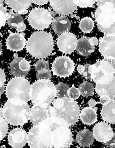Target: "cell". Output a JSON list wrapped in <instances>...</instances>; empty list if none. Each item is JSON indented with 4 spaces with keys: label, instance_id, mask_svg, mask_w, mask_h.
I'll return each instance as SVG.
<instances>
[{
    "label": "cell",
    "instance_id": "1",
    "mask_svg": "<svg viewBox=\"0 0 115 148\" xmlns=\"http://www.w3.org/2000/svg\"><path fill=\"white\" fill-rule=\"evenodd\" d=\"M31 109L26 101L14 98L8 99L3 108V115L7 123L13 125H23L30 117Z\"/></svg>",
    "mask_w": 115,
    "mask_h": 148
},
{
    "label": "cell",
    "instance_id": "2",
    "mask_svg": "<svg viewBox=\"0 0 115 148\" xmlns=\"http://www.w3.org/2000/svg\"><path fill=\"white\" fill-rule=\"evenodd\" d=\"M95 14L97 27L107 35H115V1H97Z\"/></svg>",
    "mask_w": 115,
    "mask_h": 148
},
{
    "label": "cell",
    "instance_id": "3",
    "mask_svg": "<svg viewBox=\"0 0 115 148\" xmlns=\"http://www.w3.org/2000/svg\"><path fill=\"white\" fill-rule=\"evenodd\" d=\"M27 52L35 58H44L51 54L54 49L52 35L45 31L34 32L27 41Z\"/></svg>",
    "mask_w": 115,
    "mask_h": 148
},
{
    "label": "cell",
    "instance_id": "4",
    "mask_svg": "<svg viewBox=\"0 0 115 148\" xmlns=\"http://www.w3.org/2000/svg\"><path fill=\"white\" fill-rule=\"evenodd\" d=\"M55 118L35 125L29 130L28 143L31 148H53L52 125Z\"/></svg>",
    "mask_w": 115,
    "mask_h": 148
},
{
    "label": "cell",
    "instance_id": "5",
    "mask_svg": "<svg viewBox=\"0 0 115 148\" xmlns=\"http://www.w3.org/2000/svg\"><path fill=\"white\" fill-rule=\"evenodd\" d=\"M56 117L70 127L78 121L80 108L76 101L69 97L57 98L52 102Z\"/></svg>",
    "mask_w": 115,
    "mask_h": 148
},
{
    "label": "cell",
    "instance_id": "6",
    "mask_svg": "<svg viewBox=\"0 0 115 148\" xmlns=\"http://www.w3.org/2000/svg\"><path fill=\"white\" fill-rule=\"evenodd\" d=\"M88 74L95 84H104L112 81L115 74V57H105L90 64Z\"/></svg>",
    "mask_w": 115,
    "mask_h": 148
},
{
    "label": "cell",
    "instance_id": "7",
    "mask_svg": "<svg viewBox=\"0 0 115 148\" xmlns=\"http://www.w3.org/2000/svg\"><path fill=\"white\" fill-rule=\"evenodd\" d=\"M30 95L33 105L50 104L57 95L56 88L49 79L37 80L31 86Z\"/></svg>",
    "mask_w": 115,
    "mask_h": 148
},
{
    "label": "cell",
    "instance_id": "8",
    "mask_svg": "<svg viewBox=\"0 0 115 148\" xmlns=\"http://www.w3.org/2000/svg\"><path fill=\"white\" fill-rule=\"evenodd\" d=\"M30 83L24 77H15L11 79L6 87V95L8 99H19L28 102L30 100Z\"/></svg>",
    "mask_w": 115,
    "mask_h": 148
},
{
    "label": "cell",
    "instance_id": "9",
    "mask_svg": "<svg viewBox=\"0 0 115 148\" xmlns=\"http://www.w3.org/2000/svg\"><path fill=\"white\" fill-rule=\"evenodd\" d=\"M69 127L61 123L56 117L52 125L53 148H67L71 146L73 136Z\"/></svg>",
    "mask_w": 115,
    "mask_h": 148
},
{
    "label": "cell",
    "instance_id": "10",
    "mask_svg": "<svg viewBox=\"0 0 115 148\" xmlns=\"http://www.w3.org/2000/svg\"><path fill=\"white\" fill-rule=\"evenodd\" d=\"M54 19L52 12L44 8H36L29 15V24L33 28L42 30L47 28Z\"/></svg>",
    "mask_w": 115,
    "mask_h": 148
},
{
    "label": "cell",
    "instance_id": "11",
    "mask_svg": "<svg viewBox=\"0 0 115 148\" xmlns=\"http://www.w3.org/2000/svg\"><path fill=\"white\" fill-rule=\"evenodd\" d=\"M55 117V110L50 104L34 105L31 109L30 120L33 125Z\"/></svg>",
    "mask_w": 115,
    "mask_h": 148
},
{
    "label": "cell",
    "instance_id": "12",
    "mask_svg": "<svg viewBox=\"0 0 115 148\" xmlns=\"http://www.w3.org/2000/svg\"><path fill=\"white\" fill-rule=\"evenodd\" d=\"M52 71L54 75L61 77H66L71 75L75 65L73 61L66 56L57 57L52 64Z\"/></svg>",
    "mask_w": 115,
    "mask_h": 148
},
{
    "label": "cell",
    "instance_id": "13",
    "mask_svg": "<svg viewBox=\"0 0 115 148\" xmlns=\"http://www.w3.org/2000/svg\"><path fill=\"white\" fill-rule=\"evenodd\" d=\"M10 73L15 77H24L30 70V65L25 58L14 54V60L10 63Z\"/></svg>",
    "mask_w": 115,
    "mask_h": 148
},
{
    "label": "cell",
    "instance_id": "14",
    "mask_svg": "<svg viewBox=\"0 0 115 148\" xmlns=\"http://www.w3.org/2000/svg\"><path fill=\"white\" fill-rule=\"evenodd\" d=\"M77 40L75 35L67 32L61 34L57 40L59 50L65 54H70L76 49Z\"/></svg>",
    "mask_w": 115,
    "mask_h": 148
},
{
    "label": "cell",
    "instance_id": "15",
    "mask_svg": "<svg viewBox=\"0 0 115 148\" xmlns=\"http://www.w3.org/2000/svg\"><path fill=\"white\" fill-rule=\"evenodd\" d=\"M93 133L97 141L105 143L112 139L114 133L110 125L107 123L101 122L95 125L93 127Z\"/></svg>",
    "mask_w": 115,
    "mask_h": 148
},
{
    "label": "cell",
    "instance_id": "16",
    "mask_svg": "<svg viewBox=\"0 0 115 148\" xmlns=\"http://www.w3.org/2000/svg\"><path fill=\"white\" fill-rule=\"evenodd\" d=\"M99 51L105 58H115V35H107L100 38Z\"/></svg>",
    "mask_w": 115,
    "mask_h": 148
},
{
    "label": "cell",
    "instance_id": "17",
    "mask_svg": "<svg viewBox=\"0 0 115 148\" xmlns=\"http://www.w3.org/2000/svg\"><path fill=\"white\" fill-rule=\"evenodd\" d=\"M8 141L9 145L12 148H23L28 142V134L23 129L15 128L9 133Z\"/></svg>",
    "mask_w": 115,
    "mask_h": 148
},
{
    "label": "cell",
    "instance_id": "18",
    "mask_svg": "<svg viewBox=\"0 0 115 148\" xmlns=\"http://www.w3.org/2000/svg\"><path fill=\"white\" fill-rule=\"evenodd\" d=\"M54 11L61 15H69L76 10L77 5L74 1H50Z\"/></svg>",
    "mask_w": 115,
    "mask_h": 148
},
{
    "label": "cell",
    "instance_id": "19",
    "mask_svg": "<svg viewBox=\"0 0 115 148\" xmlns=\"http://www.w3.org/2000/svg\"><path fill=\"white\" fill-rule=\"evenodd\" d=\"M10 33L6 42L7 49L14 51H22L26 45L25 34Z\"/></svg>",
    "mask_w": 115,
    "mask_h": 148
},
{
    "label": "cell",
    "instance_id": "20",
    "mask_svg": "<svg viewBox=\"0 0 115 148\" xmlns=\"http://www.w3.org/2000/svg\"><path fill=\"white\" fill-rule=\"evenodd\" d=\"M51 24L55 33L58 35L69 32L71 26V23L69 19L63 15L54 18Z\"/></svg>",
    "mask_w": 115,
    "mask_h": 148
},
{
    "label": "cell",
    "instance_id": "21",
    "mask_svg": "<svg viewBox=\"0 0 115 148\" xmlns=\"http://www.w3.org/2000/svg\"><path fill=\"white\" fill-rule=\"evenodd\" d=\"M7 22L10 27L15 28L17 32H23L26 29L21 15L17 13H14L12 10H10L8 13Z\"/></svg>",
    "mask_w": 115,
    "mask_h": 148
},
{
    "label": "cell",
    "instance_id": "22",
    "mask_svg": "<svg viewBox=\"0 0 115 148\" xmlns=\"http://www.w3.org/2000/svg\"><path fill=\"white\" fill-rule=\"evenodd\" d=\"M101 115L104 121L115 124V100H110L104 105L102 108Z\"/></svg>",
    "mask_w": 115,
    "mask_h": 148
},
{
    "label": "cell",
    "instance_id": "23",
    "mask_svg": "<svg viewBox=\"0 0 115 148\" xmlns=\"http://www.w3.org/2000/svg\"><path fill=\"white\" fill-rule=\"evenodd\" d=\"M95 91L99 97L107 95L110 99H115V76L112 81L106 84H96Z\"/></svg>",
    "mask_w": 115,
    "mask_h": 148
},
{
    "label": "cell",
    "instance_id": "24",
    "mask_svg": "<svg viewBox=\"0 0 115 148\" xmlns=\"http://www.w3.org/2000/svg\"><path fill=\"white\" fill-rule=\"evenodd\" d=\"M5 3L12 10L19 14H25L32 5L33 1H5Z\"/></svg>",
    "mask_w": 115,
    "mask_h": 148
},
{
    "label": "cell",
    "instance_id": "25",
    "mask_svg": "<svg viewBox=\"0 0 115 148\" xmlns=\"http://www.w3.org/2000/svg\"><path fill=\"white\" fill-rule=\"evenodd\" d=\"M95 50V47L92 46L88 41V38L83 37L77 40L76 51L79 54L83 56H88Z\"/></svg>",
    "mask_w": 115,
    "mask_h": 148
},
{
    "label": "cell",
    "instance_id": "26",
    "mask_svg": "<svg viewBox=\"0 0 115 148\" xmlns=\"http://www.w3.org/2000/svg\"><path fill=\"white\" fill-rule=\"evenodd\" d=\"M97 108L86 107L84 108L80 113V120L84 124L92 125L97 121Z\"/></svg>",
    "mask_w": 115,
    "mask_h": 148
},
{
    "label": "cell",
    "instance_id": "27",
    "mask_svg": "<svg viewBox=\"0 0 115 148\" xmlns=\"http://www.w3.org/2000/svg\"><path fill=\"white\" fill-rule=\"evenodd\" d=\"M95 137L93 133L87 129L79 131L77 134L76 141L80 146L89 147L93 144Z\"/></svg>",
    "mask_w": 115,
    "mask_h": 148
},
{
    "label": "cell",
    "instance_id": "28",
    "mask_svg": "<svg viewBox=\"0 0 115 148\" xmlns=\"http://www.w3.org/2000/svg\"><path fill=\"white\" fill-rule=\"evenodd\" d=\"M79 90L80 94L84 97L93 95L94 93V86L92 83L88 82H84L79 86Z\"/></svg>",
    "mask_w": 115,
    "mask_h": 148
},
{
    "label": "cell",
    "instance_id": "29",
    "mask_svg": "<svg viewBox=\"0 0 115 148\" xmlns=\"http://www.w3.org/2000/svg\"><path fill=\"white\" fill-rule=\"evenodd\" d=\"M79 27L82 32L89 33L92 32L94 27L93 20L90 17H85L80 21Z\"/></svg>",
    "mask_w": 115,
    "mask_h": 148
},
{
    "label": "cell",
    "instance_id": "30",
    "mask_svg": "<svg viewBox=\"0 0 115 148\" xmlns=\"http://www.w3.org/2000/svg\"><path fill=\"white\" fill-rule=\"evenodd\" d=\"M57 90V97L58 98L69 97L67 92L69 87L67 84L63 83H59L56 86Z\"/></svg>",
    "mask_w": 115,
    "mask_h": 148
},
{
    "label": "cell",
    "instance_id": "31",
    "mask_svg": "<svg viewBox=\"0 0 115 148\" xmlns=\"http://www.w3.org/2000/svg\"><path fill=\"white\" fill-rule=\"evenodd\" d=\"M3 1L0 0V28L5 25L8 17L7 9L3 5Z\"/></svg>",
    "mask_w": 115,
    "mask_h": 148
},
{
    "label": "cell",
    "instance_id": "32",
    "mask_svg": "<svg viewBox=\"0 0 115 148\" xmlns=\"http://www.w3.org/2000/svg\"><path fill=\"white\" fill-rule=\"evenodd\" d=\"M8 130L7 122L5 118L0 117V142L5 137Z\"/></svg>",
    "mask_w": 115,
    "mask_h": 148
},
{
    "label": "cell",
    "instance_id": "33",
    "mask_svg": "<svg viewBox=\"0 0 115 148\" xmlns=\"http://www.w3.org/2000/svg\"><path fill=\"white\" fill-rule=\"evenodd\" d=\"M52 77L51 72L49 69H42L37 72V80L39 79H49L50 80Z\"/></svg>",
    "mask_w": 115,
    "mask_h": 148
},
{
    "label": "cell",
    "instance_id": "34",
    "mask_svg": "<svg viewBox=\"0 0 115 148\" xmlns=\"http://www.w3.org/2000/svg\"><path fill=\"white\" fill-rule=\"evenodd\" d=\"M68 97L71 99L75 100L78 99L80 95V92L78 88H75L74 85L72 86L71 88L69 89L67 92Z\"/></svg>",
    "mask_w": 115,
    "mask_h": 148
},
{
    "label": "cell",
    "instance_id": "35",
    "mask_svg": "<svg viewBox=\"0 0 115 148\" xmlns=\"http://www.w3.org/2000/svg\"><path fill=\"white\" fill-rule=\"evenodd\" d=\"M35 67L37 72L42 69H49L48 62L44 59H40L37 61L35 64Z\"/></svg>",
    "mask_w": 115,
    "mask_h": 148
},
{
    "label": "cell",
    "instance_id": "36",
    "mask_svg": "<svg viewBox=\"0 0 115 148\" xmlns=\"http://www.w3.org/2000/svg\"><path fill=\"white\" fill-rule=\"evenodd\" d=\"M75 4L80 8H91L93 7L96 1H74Z\"/></svg>",
    "mask_w": 115,
    "mask_h": 148
},
{
    "label": "cell",
    "instance_id": "37",
    "mask_svg": "<svg viewBox=\"0 0 115 148\" xmlns=\"http://www.w3.org/2000/svg\"><path fill=\"white\" fill-rule=\"evenodd\" d=\"M5 73L3 70L0 68V88L4 86V84L5 82Z\"/></svg>",
    "mask_w": 115,
    "mask_h": 148
},
{
    "label": "cell",
    "instance_id": "38",
    "mask_svg": "<svg viewBox=\"0 0 115 148\" xmlns=\"http://www.w3.org/2000/svg\"><path fill=\"white\" fill-rule=\"evenodd\" d=\"M90 64H86L84 65L85 66V70L82 73V75L83 77H85L86 79H89L91 81V78L90 75L88 74V67H89Z\"/></svg>",
    "mask_w": 115,
    "mask_h": 148
},
{
    "label": "cell",
    "instance_id": "39",
    "mask_svg": "<svg viewBox=\"0 0 115 148\" xmlns=\"http://www.w3.org/2000/svg\"><path fill=\"white\" fill-rule=\"evenodd\" d=\"M105 146L110 148H115V133H114V135L112 139L110 141L104 143Z\"/></svg>",
    "mask_w": 115,
    "mask_h": 148
},
{
    "label": "cell",
    "instance_id": "40",
    "mask_svg": "<svg viewBox=\"0 0 115 148\" xmlns=\"http://www.w3.org/2000/svg\"><path fill=\"white\" fill-rule=\"evenodd\" d=\"M111 99H110V98L108 96L104 95L100 96L99 102H100V104L104 105L106 104V103L108 102Z\"/></svg>",
    "mask_w": 115,
    "mask_h": 148
},
{
    "label": "cell",
    "instance_id": "41",
    "mask_svg": "<svg viewBox=\"0 0 115 148\" xmlns=\"http://www.w3.org/2000/svg\"><path fill=\"white\" fill-rule=\"evenodd\" d=\"M88 41L91 45H92V46H94V47L98 45L99 43L98 39H97L96 37H95L90 38H88Z\"/></svg>",
    "mask_w": 115,
    "mask_h": 148
},
{
    "label": "cell",
    "instance_id": "42",
    "mask_svg": "<svg viewBox=\"0 0 115 148\" xmlns=\"http://www.w3.org/2000/svg\"><path fill=\"white\" fill-rule=\"evenodd\" d=\"M48 2V1H44V0H35L33 1V3L37 4V5H44L46 4Z\"/></svg>",
    "mask_w": 115,
    "mask_h": 148
},
{
    "label": "cell",
    "instance_id": "43",
    "mask_svg": "<svg viewBox=\"0 0 115 148\" xmlns=\"http://www.w3.org/2000/svg\"><path fill=\"white\" fill-rule=\"evenodd\" d=\"M98 103V102H97V101H95V100L93 99H91L89 101H88V105L90 106V107L91 108H93L95 107L96 105Z\"/></svg>",
    "mask_w": 115,
    "mask_h": 148
},
{
    "label": "cell",
    "instance_id": "44",
    "mask_svg": "<svg viewBox=\"0 0 115 148\" xmlns=\"http://www.w3.org/2000/svg\"><path fill=\"white\" fill-rule=\"evenodd\" d=\"M77 71L79 74L82 75L83 72L84 70H85V66L82 65H79L77 67Z\"/></svg>",
    "mask_w": 115,
    "mask_h": 148
},
{
    "label": "cell",
    "instance_id": "45",
    "mask_svg": "<svg viewBox=\"0 0 115 148\" xmlns=\"http://www.w3.org/2000/svg\"><path fill=\"white\" fill-rule=\"evenodd\" d=\"M4 91H5V86H3L2 88H0V97L2 95V94L3 93Z\"/></svg>",
    "mask_w": 115,
    "mask_h": 148
},
{
    "label": "cell",
    "instance_id": "46",
    "mask_svg": "<svg viewBox=\"0 0 115 148\" xmlns=\"http://www.w3.org/2000/svg\"><path fill=\"white\" fill-rule=\"evenodd\" d=\"M0 117L4 118L3 115V109L0 108Z\"/></svg>",
    "mask_w": 115,
    "mask_h": 148
},
{
    "label": "cell",
    "instance_id": "47",
    "mask_svg": "<svg viewBox=\"0 0 115 148\" xmlns=\"http://www.w3.org/2000/svg\"><path fill=\"white\" fill-rule=\"evenodd\" d=\"M2 44H1V42H0V56H1V54H2Z\"/></svg>",
    "mask_w": 115,
    "mask_h": 148
}]
</instances>
